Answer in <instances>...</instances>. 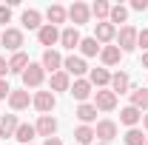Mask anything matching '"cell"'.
<instances>
[{
  "instance_id": "7c38bea8",
  "label": "cell",
  "mask_w": 148,
  "mask_h": 145,
  "mask_svg": "<svg viewBox=\"0 0 148 145\" xmlns=\"http://www.w3.org/2000/svg\"><path fill=\"white\" fill-rule=\"evenodd\" d=\"M34 131L40 134V137L49 140V137H54V134H57V120L51 117V114H40V120L34 122Z\"/></svg>"
},
{
  "instance_id": "d4e9b609",
  "label": "cell",
  "mask_w": 148,
  "mask_h": 145,
  "mask_svg": "<svg viewBox=\"0 0 148 145\" xmlns=\"http://www.w3.org/2000/svg\"><path fill=\"white\" fill-rule=\"evenodd\" d=\"M20 20H23V26H26V29H34V31H40V26H43V14H40L37 9H26Z\"/></svg>"
},
{
  "instance_id": "d6986e66",
  "label": "cell",
  "mask_w": 148,
  "mask_h": 145,
  "mask_svg": "<svg viewBox=\"0 0 148 145\" xmlns=\"http://www.w3.org/2000/svg\"><path fill=\"white\" fill-rule=\"evenodd\" d=\"M46 17H49V26H60V23H66V17H69V9L60 6V3H54V6L46 9Z\"/></svg>"
},
{
  "instance_id": "4fadbf2b",
  "label": "cell",
  "mask_w": 148,
  "mask_h": 145,
  "mask_svg": "<svg viewBox=\"0 0 148 145\" xmlns=\"http://www.w3.org/2000/svg\"><path fill=\"white\" fill-rule=\"evenodd\" d=\"M9 105H12V111H23L32 105V94L26 88H12V94H9Z\"/></svg>"
},
{
  "instance_id": "9a60e30c",
  "label": "cell",
  "mask_w": 148,
  "mask_h": 145,
  "mask_svg": "<svg viewBox=\"0 0 148 145\" xmlns=\"http://www.w3.org/2000/svg\"><path fill=\"white\" fill-rule=\"evenodd\" d=\"M80 31L74 29V26H69V29H60V46L63 49H69V51H74V49H80Z\"/></svg>"
},
{
  "instance_id": "8992f818",
  "label": "cell",
  "mask_w": 148,
  "mask_h": 145,
  "mask_svg": "<svg viewBox=\"0 0 148 145\" xmlns=\"http://www.w3.org/2000/svg\"><path fill=\"white\" fill-rule=\"evenodd\" d=\"M69 94H71L77 103H88V97L94 94V85L86 80V77H80V80H74L71 88H69Z\"/></svg>"
},
{
  "instance_id": "30bf717a",
  "label": "cell",
  "mask_w": 148,
  "mask_h": 145,
  "mask_svg": "<svg viewBox=\"0 0 148 145\" xmlns=\"http://www.w3.org/2000/svg\"><path fill=\"white\" fill-rule=\"evenodd\" d=\"M40 66H43L46 71H51V74L63 71V54H60L57 49H46V51H43V60H40Z\"/></svg>"
},
{
  "instance_id": "7bdbcfd3",
  "label": "cell",
  "mask_w": 148,
  "mask_h": 145,
  "mask_svg": "<svg viewBox=\"0 0 148 145\" xmlns=\"http://www.w3.org/2000/svg\"><path fill=\"white\" fill-rule=\"evenodd\" d=\"M0 34H3V31H0Z\"/></svg>"
},
{
  "instance_id": "cb8c5ba5",
  "label": "cell",
  "mask_w": 148,
  "mask_h": 145,
  "mask_svg": "<svg viewBox=\"0 0 148 145\" xmlns=\"http://www.w3.org/2000/svg\"><path fill=\"white\" fill-rule=\"evenodd\" d=\"M94 140H97V134H94L91 125H80L74 131V145H91Z\"/></svg>"
},
{
  "instance_id": "7a4b0ae2",
  "label": "cell",
  "mask_w": 148,
  "mask_h": 145,
  "mask_svg": "<svg viewBox=\"0 0 148 145\" xmlns=\"http://www.w3.org/2000/svg\"><path fill=\"white\" fill-rule=\"evenodd\" d=\"M69 20L74 23V29L83 26V23H88V20H91V6L83 3V0H74L71 6H69Z\"/></svg>"
},
{
  "instance_id": "277c9868",
  "label": "cell",
  "mask_w": 148,
  "mask_h": 145,
  "mask_svg": "<svg viewBox=\"0 0 148 145\" xmlns=\"http://www.w3.org/2000/svg\"><path fill=\"white\" fill-rule=\"evenodd\" d=\"M63 71L69 74V77H77V80H80V77H86V74H88V66H86V60H83V57H77V54H69V57H63Z\"/></svg>"
},
{
  "instance_id": "836d02e7",
  "label": "cell",
  "mask_w": 148,
  "mask_h": 145,
  "mask_svg": "<svg viewBox=\"0 0 148 145\" xmlns=\"http://www.w3.org/2000/svg\"><path fill=\"white\" fill-rule=\"evenodd\" d=\"M0 23H3V26L12 23V6H3V3H0Z\"/></svg>"
},
{
  "instance_id": "ab89813d",
  "label": "cell",
  "mask_w": 148,
  "mask_h": 145,
  "mask_svg": "<svg viewBox=\"0 0 148 145\" xmlns=\"http://www.w3.org/2000/svg\"><path fill=\"white\" fill-rule=\"evenodd\" d=\"M143 66H145V68H148V51H145V54H143Z\"/></svg>"
},
{
  "instance_id": "44dd1931",
  "label": "cell",
  "mask_w": 148,
  "mask_h": 145,
  "mask_svg": "<svg viewBox=\"0 0 148 145\" xmlns=\"http://www.w3.org/2000/svg\"><path fill=\"white\" fill-rule=\"evenodd\" d=\"M120 57H123V51H120L117 46H103V49H100L103 68H108V66H117V63H120Z\"/></svg>"
},
{
  "instance_id": "52a82bcc",
  "label": "cell",
  "mask_w": 148,
  "mask_h": 145,
  "mask_svg": "<svg viewBox=\"0 0 148 145\" xmlns=\"http://www.w3.org/2000/svg\"><path fill=\"white\" fill-rule=\"evenodd\" d=\"M32 105H34L40 114H49V111H54L57 105V97L51 94V91H37L34 97H32Z\"/></svg>"
},
{
  "instance_id": "e575fe53",
  "label": "cell",
  "mask_w": 148,
  "mask_h": 145,
  "mask_svg": "<svg viewBox=\"0 0 148 145\" xmlns=\"http://www.w3.org/2000/svg\"><path fill=\"white\" fill-rule=\"evenodd\" d=\"M9 94H12V85L6 80H0V100H9Z\"/></svg>"
},
{
  "instance_id": "83f0119b",
  "label": "cell",
  "mask_w": 148,
  "mask_h": 145,
  "mask_svg": "<svg viewBox=\"0 0 148 145\" xmlns=\"http://www.w3.org/2000/svg\"><path fill=\"white\" fill-rule=\"evenodd\" d=\"M100 49H103V46H100L94 37H83V40H80V51H83V57H97Z\"/></svg>"
},
{
  "instance_id": "603a6c76",
  "label": "cell",
  "mask_w": 148,
  "mask_h": 145,
  "mask_svg": "<svg viewBox=\"0 0 148 145\" xmlns=\"http://www.w3.org/2000/svg\"><path fill=\"white\" fill-rule=\"evenodd\" d=\"M29 54L26 51H17V54H12V60H9V74H23L26 68H29Z\"/></svg>"
},
{
  "instance_id": "f35d334b",
  "label": "cell",
  "mask_w": 148,
  "mask_h": 145,
  "mask_svg": "<svg viewBox=\"0 0 148 145\" xmlns=\"http://www.w3.org/2000/svg\"><path fill=\"white\" fill-rule=\"evenodd\" d=\"M143 128H145V131H148V111H145V114H143Z\"/></svg>"
},
{
  "instance_id": "8d00e7d4",
  "label": "cell",
  "mask_w": 148,
  "mask_h": 145,
  "mask_svg": "<svg viewBox=\"0 0 148 145\" xmlns=\"http://www.w3.org/2000/svg\"><path fill=\"white\" fill-rule=\"evenodd\" d=\"M6 74H9V60L0 57V80H6Z\"/></svg>"
},
{
  "instance_id": "74e56055",
  "label": "cell",
  "mask_w": 148,
  "mask_h": 145,
  "mask_svg": "<svg viewBox=\"0 0 148 145\" xmlns=\"http://www.w3.org/2000/svg\"><path fill=\"white\" fill-rule=\"evenodd\" d=\"M43 145H63V140H60V137H49Z\"/></svg>"
},
{
  "instance_id": "484cf974",
  "label": "cell",
  "mask_w": 148,
  "mask_h": 145,
  "mask_svg": "<svg viewBox=\"0 0 148 145\" xmlns=\"http://www.w3.org/2000/svg\"><path fill=\"white\" fill-rule=\"evenodd\" d=\"M37 137V131H34V125H29V122H20L17 125V131H14V140L17 142H23V145H32V140Z\"/></svg>"
},
{
  "instance_id": "ac0fdd59",
  "label": "cell",
  "mask_w": 148,
  "mask_h": 145,
  "mask_svg": "<svg viewBox=\"0 0 148 145\" xmlns=\"http://www.w3.org/2000/svg\"><path fill=\"white\" fill-rule=\"evenodd\" d=\"M17 125H20L17 114H6V117H0V140H6V137H14Z\"/></svg>"
},
{
  "instance_id": "60d3db41",
  "label": "cell",
  "mask_w": 148,
  "mask_h": 145,
  "mask_svg": "<svg viewBox=\"0 0 148 145\" xmlns=\"http://www.w3.org/2000/svg\"><path fill=\"white\" fill-rule=\"evenodd\" d=\"M94 145H111V142H94Z\"/></svg>"
},
{
  "instance_id": "9c48e42d",
  "label": "cell",
  "mask_w": 148,
  "mask_h": 145,
  "mask_svg": "<svg viewBox=\"0 0 148 145\" xmlns=\"http://www.w3.org/2000/svg\"><path fill=\"white\" fill-rule=\"evenodd\" d=\"M94 40L100 46H111V40H117V26H111L108 20L106 23H97L94 26Z\"/></svg>"
},
{
  "instance_id": "4dcf8cb0",
  "label": "cell",
  "mask_w": 148,
  "mask_h": 145,
  "mask_svg": "<svg viewBox=\"0 0 148 145\" xmlns=\"http://www.w3.org/2000/svg\"><path fill=\"white\" fill-rule=\"evenodd\" d=\"M125 20H128V9H125L123 3L111 6V14H108V23H111V26H117V23H125Z\"/></svg>"
},
{
  "instance_id": "ba28073f",
  "label": "cell",
  "mask_w": 148,
  "mask_h": 145,
  "mask_svg": "<svg viewBox=\"0 0 148 145\" xmlns=\"http://www.w3.org/2000/svg\"><path fill=\"white\" fill-rule=\"evenodd\" d=\"M37 40H40V46L54 49L57 43H60V29H57V26H49V23H43L40 31H37Z\"/></svg>"
},
{
  "instance_id": "ffe728a7",
  "label": "cell",
  "mask_w": 148,
  "mask_h": 145,
  "mask_svg": "<svg viewBox=\"0 0 148 145\" xmlns=\"http://www.w3.org/2000/svg\"><path fill=\"white\" fill-rule=\"evenodd\" d=\"M74 114H77V120H80L83 125H91L94 120H97V108H94V103H80Z\"/></svg>"
},
{
  "instance_id": "8fae6325",
  "label": "cell",
  "mask_w": 148,
  "mask_h": 145,
  "mask_svg": "<svg viewBox=\"0 0 148 145\" xmlns=\"http://www.w3.org/2000/svg\"><path fill=\"white\" fill-rule=\"evenodd\" d=\"M0 43H3V49H9V51L17 54L20 46H23V31H20V29H6V31L0 34Z\"/></svg>"
},
{
  "instance_id": "5bb4252c",
  "label": "cell",
  "mask_w": 148,
  "mask_h": 145,
  "mask_svg": "<svg viewBox=\"0 0 148 145\" xmlns=\"http://www.w3.org/2000/svg\"><path fill=\"white\" fill-rule=\"evenodd\" d=\"M94 134H97L100 142H111V140L117 137V122H114V120H100L97 128H94Z\"/></svg>"
},
{
  "instance_id": "d6a6232c",
  "label": "cell",
  "mask_w": 148,
  "mask_h": 145,
  "mask_svg": "<svg viewBox=\"0 0 148 145\" xmlns=\"http://www.w3.org/2000/svg\"><path fill=\"white\" fill-rule=\"evenodd\" d=\"M137 49H143V54L148 51V29H143V31L137 34Z\"/></svg>"
},
{
  "instance_id": "4316f807",
  "label": "cell",
  "mask_w": 148,
  "mask_h": 145,
  "mask_svg": "<svg viewBox=\"0 0 148 145\" xmlns=\"http://www.w3.org/2000/svg\"><path fill=\"white\" fill-rule=\"evenodd\" d=\"M69 88H71V77L66 71L51 74V94H54V91H69Z\"/></svg>"
},
{
  "instance_id": "2e32d148",
  "label": "cell",
  "mask_w": 148,
  "mask_h": 145,
  "mask_svg": "<svg viewBox=\"0 0 148 145\" xmlns=\"http://www.w3.org/2000/svg\"><path fill=\"white\" fill-rule=\"evenodd\" d=\"M88 83L94 88H108L111 85V71L108 68H88Z\"/></svg>"
},
{
  "instance_id": "3957f363",
  "label": "cell",
  "mask_w": 148,
  "mask_h": 145,
  "mask_svg": "<svg viewBox=\"0 0 148 145\" xmlns=\"http://www.w3.org/2000/svg\"><path fill=\"white\" fill-rule=\"evenodd\" d=\"M137 34H140V31H137L134 26H123V29L117 31V49H120L123 54H125V51H134V49H137Z\"/></svg>"
},
{
  "instance_id": "f546056e",
  "label": "cell",
  "mask_w": 148,
  "mask_h": 145,
  "mask_svg": "<svg viewBox=\"0 0 148 145\" xmlns=\"http://www.w3.org/2000/svg\"><path fill=\"white\" fill-rule=\"evenodd\" d=\"M91 14L97 17V23H106L108 20V14H111V3H106V0H97L91 6Z\"/></svg>"
},
{
  "instance_id": "1f68e13d",
  "label": "cell",
  "mask_w": 148,
  "mask_h": 145,
  "mask_svg": "<svg viewBox=\"0 0 148 145\" xmlns=\"http://www.w3.org/2000/svg\"><path fill=\"white\" fill-rule=\"evenodd\" d=\"M145 140H148V137H143L140 128H128L125 137H123V142H125V145H145Z\"/></svg>"
},
{
  "instance_id": "6da1fadb",
  "label": "cell",
  "mask_w": 148,
  "mask_h": 145,
  "mask_svg": "<svg viewBox=\"0 0 148 145\" xmlns=\"http://www.w3.org/2000/svg\"><path fill=\"white\" fill-rule=\"evenodd\" d=\"M23 77V88L29 91V88H40L43 85V80H46V68L40 66V63H29V68L20 74Z\"/></svg>"
},
{
  "instance_id": "5b68a950",
  "label": "cell",
  "mask_w": 148,
  "mask_h": 145,
  "mask_svg": "<svg viewBox=\"0 0 148 145\" xmlns=\"http://www.w3.org/2000/svg\"><path fill=\"white\" fill-rule=\"evenodd\" d=\"M94 108L97 111H114L117 108V94L111 88H97L94 91Z\"/></svg>"
},
{
  "instance_id": "d590c367",
  "label": "cell",
  "mask_w": 148,
  "mask_h": 145,
  "mask_svg": "<svg viewBox=\"0 0 148 145\" xmlns=\"http://www.w3.org/2000/svg\"><path fill=\"white\" fill-rule=\"evenodd\" d=\"M131 9H134V12H145V9H148V0H131Z\"/></svg>"
},
{
  "instance_id": "7402d4cb",
  "label": "cell",
  "mask_w": 148,
  "mask_h": 145,
  "mask_svg": "<svg viewBox=\"0 0 148 145\" xmlns=\"http://www.w3.org/2000/svg\"><path fill=\"white\" fill-rule=\"evenodd\" d=\"M114 94H125V91H131V80H128V74L125 71H117V74H111V85H108Z\"/></svg>"
},
{
  "instance_id": "f1b7e54d",
  "label": "cell",
  "mask_w": 148,
  "mask_h": 145,
  "mask_svg": "<svg viewBox=\"0 0 148 145\" xmlns=\"http://www.w3.org/2000/svg\"><path fill=\"white\" fill-rule=\"evenodd\" d=\"M131 105L140 111H148V88H134L131 91Z\"/></svg>"
},
{
  "instance_id": "b9f144b4",
  "label": "cell",
  "mask_w": 148,
  "mask_h": 145,
  "mask_svg": "<svg viewBox=\"0 0 148 145\" xmlns=\"http://www.w3.org/2000/svg\"><path fill=\"white\" fill-rule=\"evenodd\" d=\"M145 145H148V140H145Z\"/></svg>"
},
{
  "instance_id": "e0dca14e",
  "label": "cell",
  "mask_w": 148,
  "mask_h": 145,
  "mask_svg": "<svg viewBox=\"0 0 148 145\" xmlns=\"http://www.w3.org/2000/svg\"><path fill=\"white\" fill-rule=\"evenodd\" d=\"M120 122L128 125V128H137L140 122H143V111L134 108V105H125V108L120 111Z\"/></svg>"
}]
</instances>
